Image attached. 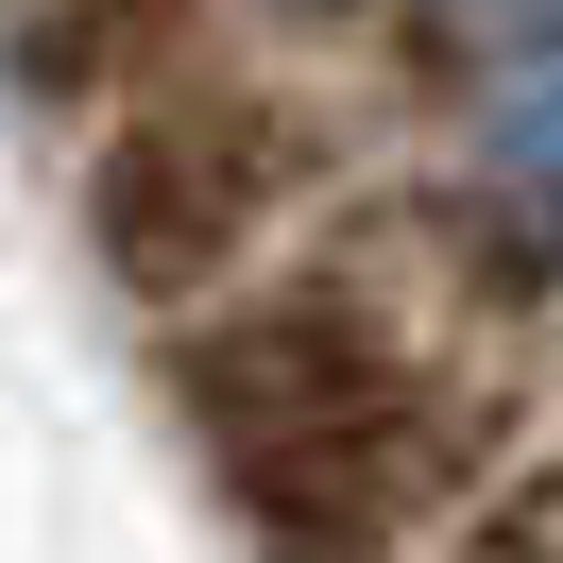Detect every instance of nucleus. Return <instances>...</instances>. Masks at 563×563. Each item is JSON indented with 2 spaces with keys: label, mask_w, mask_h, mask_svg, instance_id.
I'll use <instances>...</instances> for the list:
<instances>
[{
  "label": "nucleus",
  "mask_w": 563,
  "mask_h": 563,
  "mask_svg": "<svg viewBox=\"0 0 563 563\" xmlns=\"http://www.w3.org/2000/svg\"><path fill=\"white\" fill-rule=\"evenodd\" d=\"M308 172H324V120L290 103V86L172 69V86H137V103L103 120V154H86V256L120 274V308L188 324V308H222V274H240L290 206H308Z\"/></svg>",
  "instance_id": "2"
},
{
  "label": "nucleus",
  "mask_w": 563,
  "mask_h": 563,
  "mask_svg": "<svg viewBox=\"0 0 563 563\" xmlns=\"http://www.w3.org/2000/svg\"><path fill=\"white\" fill-rule=\"evenodd\" d=\"M154 376H172V427L206 444L222 512L274 563H393L478 478V410L342 274H290L256 308H188L154 342Z\"/></svg>",
  "instance_id": "1"
},
{
  "label": "nucleus",
  "mask_w": 563,
  "mask_h": 563,
  "mask_svg": "<svg viewBox=\"0 0 563 563\" xmlns=\"http://www.w3.org/2000/svg\"><path fill=\"white\" fill-rule=\"evenodd\" d=\"M461 563H563V547H547V529H478Z\"/></svg>",
  "instance_id": "4"
},
{
  "label": "nucleus",
  "mask_w": 563,
  "mask_h": 563,
  "mask_svg": "<svg viewBox=\"0 0 563 563\" xmlns=\"http://www.w3.org/2000/svg\"><path fill=\"white\" fill-rule=\"evenodd\" d=\"M495 154H512V206H547V222H563V69L512 103V137H495Z\"/></svg>",
  "instance_id": "3"
}]
</instances>
